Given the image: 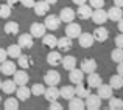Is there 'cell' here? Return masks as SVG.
I'll use <instances>...</instances> for the list:
<instances>
[{
    "instance_id": "1",
    "label": "cell",
    "mask_w": 123,
    "mask_h": 110,
    "mask_svg": "<svg viewBox=\"0 0 123 110\" xmlns=\"http://www.w3.org/2000/svg\"><path fill=\"white\" fill-rule=\"evenodd\" d=\"M90 19L93 20V23L103 25V23H106V20H108V12H106L103 8H95V9L92 11Z\"/></svg>"
},
{
    "instance_id": "2",
    "label": "cell",
    "mask_w": 123,
    "mask_h": 110,
    "mask_svg": "<svg viewBox=\"0 0 123 110\" xmlns=\"http://www.w3.org/2000/svg\"><path fill=\"white\" fill-rule=\"evenodd\" d=\"M44 82L47 85H58L61 82V74L56 72V70H48L44 76Z\"/></svg>"
},
{
    "instance_id": "3",
    "label": "cell",
    "mask_w": 123,
    "mask_h": 110,
    "mask_svg": "<svg viewBox=\"0 0 123 110\" xmlns=\"http://www.w3.org/2000/svg\"><path fill=\"white\" fill-rule=\"evenodd\" d=\"M84 104H86V107L89 110H98L101 107V98L98 95H90L89 93V96H86V102Z\"/></svg>"
},
{
    "instance_id": "4",
    "label": "cell",
    "mask_w": 123,
    "mask_h": 110,
    "mask_svg": "<svg viewBox=\"0 0 123 110\" xmlns=\"http://www.w3.org/2000/svg\"><path fill=\"white\" fill-rule=\"evenodd\" d=\"M59 20L61 22H64V23H70V22H73L75 20V17H76V12L73 11L72 8H62L59 11Z\"/></svg>"
},
{
    "instance_id": "5",
    "label": "cell",
    "mask_w": 123,
    "mask_h": 110,
    "mask_svg": "<svg viewBox=\"0 0 123 110\" xmlns=\"http://www.w3.org/2000/svg\"><path fill=\"white\" fill-rule=\"evenodd\" d=\"M44 25H45V28H47V30H50V31H56L58 28H59V25H61V20H59V17H58V16H55V14H51V16H45V22H44Z\"/></svg>"
},
{
    "instance_id": "6",
    "label": "cell",
    "mask_w": 123,
    "mask_h": 110,
    "mask_svg": "<svg viewBox=\"0 0 123 110\" xmlns=\"http://www.w3.org/2000/svg\"><path fill=\"white\" fill-rule=\"evenodd\" d=\"M81 33H83V31H81L80 23H73V22H70V23L67 25V28H66V36L70 37V39H76Z\"/></svg>"
},
{
    "instance_id": "7",
    "label": "cell",
    "mask_w": 123,
    "mask_h": 110,
    "mask_svg": "<svg viewBox=\"0 0 123 110\" xmlns=\"http://www.w3.org/2000/svg\"><path fill=\"white\" fill-rule=\"evenodd\" d=\"M44 98L47 99L48 102L59 99V88H56V85H48L44 92Z\"/></svg>"
},
{
    "instance_id": "8",
    "label": "cell",
    "mask_w": 123,
    "mask_h": 110,
    "mask_svg": "<svg viewBox=\"0 0 123 110\" xmlns=\"http://www.w3.org/2000/svg\"><path fill=\"white\" fill-rule=\"evenodd\" d=\"M93 42H95V39H93L92 33H81L78 36V44L83 48H90L93 45Z\"/></svg>"
},
{
    "instance_id": "9",
    "label": "cell",
    "mask_w": 123,
    "mask_h": 110,
    "mask_svg": "<svg viewBox=\"0 0 123 110\" xmlns=\"http://www.w3.org/2000/svg\"><path fill=\"white\" fill-rule=\"evenodd\" d=\"M92 11H93V8L90 5L83 3V5H80L78 11H76V16H78L81 20H87V19H90V16H92Z\"/></svg>"
},
{
    "instance_id": "10",
    "label": "cell",
    "mask_w": 123,
    "mask_h": 110,
    "mask_svg": "<svg viewBox=\"0 0 123 110\" xmlns=\"http://www.w3.org/2000/svg\"><path fill=\"white\" fill-rule=\"evenodd\" d=\"M19 47L22 48V50H24V48H31L34 45V37L31 36L30 33H25V34H22V36H19Z\"/></svg>"
},
{
    "instance_id": "11",
    "label": "cell",
    "mask_w": 123,
    "mask_h": 110,
    "mask_svg": "<svg viewBox=\"0 0 123 110\" xmlns=\"http://www.w3.org/2000/svg\"><path fill=\"white\" fill-rule=\"evenodd\" d=\"M69 79H70V82L72 84H80V82H83L84 81V72L81 68H72L70 70V73H69Z\"/></svg>"
},
{
    "instance_id": "12",
    "label": "cell",
    "mask_w": 123,
    "mask_h": 110,
    "mask_svg": "<svg viewBox=\"0 0 123 110\" xmlns=\"http://www.w3.org/2000/svg\"><path fill=\"white\" fill-rule=\"evenodd\" d=\"M16 96H17L19 101H28L31 96V90L27 87V84L25 85H19L16 88Z\"/></svg>"
},
{
    "instance_id": "13",
    "label": "cell",
    "mask_w": 123,
    "mask_h": 110,
    "mask_svg": "<svg viewBox=\"0 0 123 110\" xmlns=\"http://www.w3.org/2000/svg\"><path fill=\"white\" fill-rule=\"evenodd\" d=\"M45 31H47V28H45L44 23H39V22H34V23H31V28H30V34L33 37H42L45 34Z\"/></svg>"
},
{
    "instance_id": "14",
    "label": "cell",
    "mask_w": 123,
    "mask_h": 110,
    "mask_svg": "<svg viewBox=\"0 0 123 110\" xmlns=\"http://www.w3.org/2000/svg\"><path fill=\"white\" fill-rule=\"evenodd\" d=\"M97 90H98L97 95H98L101 99H109L112 96V87L109 85V84H103L101 82L98 87H97Z\"/></svg>"
},
{
    "instance_id": "15",
    "label": "cell",
    "mask_w": 123,
    "mask_h": 110,
    "mask_svg": "<svg viewBox=\"0 0 123 110\" xmlns=\"http://www.w3.org/2000/svg\"><path fill=\"white\" fill-rule=\"evenodd\" d=\"M106 12H108V19H109V20H114V22H118L123 17L122 8H120V6H115V5L111 6V8H109Z\"/></svg>"
},
{
    "instance_id": "16",
    "label": "cell",
    "mask_w": 123,
    "mask_h": 110,
    "mask_svg": "<svg viewBox=\"0 0 123 110\" xmlns=\"http://www.w3.org/2000/svg\"><path fill=\"white\" fill-rule=\"evenodd\" d=\"M92 36H93V39H95L97 42H106V40H108V37H109V31L101 25V27H98L92 33Z\"/></svg>"
},
{
    "instance_id": "17",
    "label": "cell",
    "mask_w": 123,
    "mask_h": 110,
    "mask_svg": "<svg viewBox=\"0 0 123 110\" xmlns=\"http://www.w3.org/2000/svg\"><path fill=\"white\" fill-rule=\"evenodd\" d=\"M61 60H62V56H61L59 51H50L47 54V64L51 67H58L61 65Z\"/></svg>"
},
{
    "instance_id": "18",
    "label": "cell",
    "mask_w": 123,
    "mask_h": 110,
    "mask_svg": "<svg viewBox=\"0 0 123 110\" xmlns=\"http://www.w3.org/2000/svg\"><path fill=\"white\" fill-rule=\"evenodd\" d=\"M16 72V64L12 60H3L0 65V73H3L5 76H11Z\"/></svg>"
},
{
    "instance_id": "19",
    "label": "cell",
    "mask_w": 123,
    "mask_h": 110,
    "mask_svg": "<svg viewBox=\"0 0 123 110\" xmlns=\"http://www.w3.org/2000/svg\"><path fill=\"white\" fill-rule=\"evenodd\" d=\"M81 70L84 73H92V72H95L97 70V62H95V59H90V57H87V59H83L81 60Z\"/></svg>"
},
{
    "instance_id": "20",
    "label": "cell",
    "mask_w": 123,
    "mask_h": 110,
    "mask_svg": "<svg viewBox=\"0 0 123 110\" xmlns=\"http://www.w3.org/2000/svg\"><path fill=\"white\" fill-rule=\"evenodd\" d=\"M12 81H14L17 85H25V84L30 81V76H28V73L25 72V70H20V72L16 70L14 72V79Z\"/></svg>"
},
{
    "instance_id": "21",
    "label": "cell",
    "mask_w": 123,
    "mask_h": 110,
    "mask_svg": "<svg viewBox=\"0 0 123 110\" xmlns=\"http://www.w3.org/2000/svg\"><path fill=\"white\" fill-rule=\"evenodd\" d=\"M48 3L45 2V0H41V2H36L33 6L34 9V14L36 16H47V11H48Z\"/></svg>"
},
{
    "instance_id": "22",
    "label": "cell",
    "mask_w": 123,
    "mask_h": 110,
    "mask_svg": "<svg viewBox=\"0 0 123 110\" xmlns=\"http://www.w3.org/2000/svg\"><path fill=\"white\" fill-rule=\"evenodd\" d=\"M101 82L103 81H101V76H100V74H97L95 72L89 73V76H87V87H89V88H97Z\"/></svg>"
},
{
    "instance_id": "23",
    "label": "cell",
    "mask_w": 123,
    "mask_h": 110,
    "mask_svg": "<svg viewBox=\"0 0 123 110\" xmlns=\"http://www.w3.org/2000/svg\"><path fill=\"white\" fill-rule=\"evenodd\" d=\"M84 107H86V104H84L83 98H80V96H73V98L69 99V109L70 110H83Z\"/></svg>"
},
{
    "instance_id": "24",
    "label": "cell",
    "mask_w": 123,
    "mask_h": 110,
    "mask_svg": "<svg viewBox=\"0 0 123 110\" xmlns=\"http://www.w3.org/2000/svg\"><path fill=\"white\" fill-rule=\"evenodd\" d=\"M56 47L59 48L61 51H69V50H72V39L67 37V36H62L61 39H58Z\"/></svg>"
},
{
    "instance_id": "25",
    "label": "cell",
    "mask_w": 123,
    "mask_h": 110,
    "mask_svg": "<svg viewBox=\"0 0 123 110\" xmlns=\"http://www.w3.org/2000/svg\"><path fill=\"white\" fill-rule=\"evenodd\" d=\"M16 88H17V84H16L12 79H6V81H3V82H2V90L6 93V95L14 93Z\"/></svg>"
},
{
    "instance_id": "26",
    "label": "cell",
    "mask_w": 123,
    "mask_h": 110,
    "mask_svg": "<svg viewBox=\"0 0 123 110\" xmlns=\"http://www.w3.org/2000/svg\"><path fill=\"white\" fill-rule=\"evenodd\" d=\"M59 96H62L64 99H70L75 96V87L72 85H64L59 88Z\"/></svg>"
},
{
    "instance_id": "27",
    "label": "cell",
    "mask_w": 123,
    "mask_h": 110,
    "mask_svg": "<svg viewBox=\"0 0 123 110\" xmlns=\"http://www.w3.org/2000/svg\"><path fill=\"white\" fill-rule=\"evenodd\" d=\"M109 85L112 87V90H120V88H123V76H120V74H114V76H111Z\"/></svg>"
},
{
    "instance_id": "28",
    "label": "cell",
    "mask_w": 123,
    "mask_h": 110,
    "mask_svg": "<svg viewBox=\"0 0 123 110\" xmlns=\"http://www.w3.org/2000/svg\"><path fill=\"white\" fill-rule=\"evenodd\" d=\"M42 44H44L47 48H56L58 39L55 37L53 34H44V36H42Z\"/></svg>"
},
{
    "instance_id": "29",
    "label": "cell",
    "mask_w": 123,
    "mask_h": 110,
    "mask_svg": "<svg viewBox=\"0 0 123 110\" xmlns=\"http://www.w3.org/2000/svg\"><path fill=\"white\" fill-rule=\"evenodd\" d=\"M6 53H8V56L9 57H12V59H17L19 56L22 54V48L19 47V44H12V45H9L8 48H6Z\"/></svg>"
},
{
    "instance_id": "30",
    "label": "cell",
    "mask_w": 123,
    "mask_h": 110,
    "mask_svg": "<svg viewBox=\"0 0 123 110\" xmlns=\"http://www.w3.org/2000/svg\"><path fill=\"white\" fill-rule=\"evenodd\" d=\"M5 33L9 34V36L19 34V23L17 22H6L5 23Z\"/></svg>"
},
{
    "instance_id": "31",
    "label": "cell",
    "mask_w": 123,
    "mask_h": 110,
    "mask_svg": "<svg viewBox=\"0 0 123 110\" xmlns=\"http://www.w3.org/2000/svg\"><path fill=\"white\" fill-rule=\"evenodd\" d=\"M61 65L64 67V70H72V68H75L76 67V59L73 56H66L62 60H61Z\"/></svg>"
},
{
    "instance_id": "32",
    "label": "cell",
    "mask_w": 123,
    "mask_h": 110,
    "mask_svg": "<svg viewBox=\"0 0 123 110\" xmlns=\"http://www.w3.org/2000/svg\"><path fill=\"white\" fill-rule=\"evenodd\" d=\"M89 87L87 85H83V82H80V84H76V87H75V95L76 96H80V98H86V96H89Z\"/></svg>"
},
{
    "instance_id": "33",
    "label": "cell",
    "mask_w": 123,
    "mask_h": 110,
    "mask_svg": "<svg viewBox=\"0 0 123 110\" xmlns=\"http://www.w3.org/2000/svg\"><path fill=\"white\" fill-rule=\"evenodd\" d=\"M109 109L111 110H122L123 109V101L118 98H109Z\"/></svg>"
},
{
    "instance_id": "34",
    "label": "cell",
    "mask_w": 123,
    "mask_h": 110,
    "mask_svg": "<svg viewBox=\"0 0 123 110\" xmlns=\"http://www.w3.org/2000/svg\"><path fill=\"white\" fill-rule=\"evenodd\" d=\"M5 109L6 110H17L19 109V99L17 98H8L5 101Z\"/></svg>"
},
{
    "instance_id": "35",
    "label": "cell",
    "mask_w": 123,
    "mask_h": 110,
    "mask_svg": "<svg viewBox=\"0 0 123 110\" xmlns=\"http://www.w3.org/2000/svg\"><path fill=\"white\" fill-rule=\"evenodd\" d=\"M111 59L114 60V62H122L123 60V48H115V50H112V53H111Z\"/></svg>"
},
{
    "instance_id": "36",
    "label": "cell",
    "mask_w": 123,
    "mask_h": 110,
    "mask_svg": "<svg viewBox=\"0 0 123 110\" xmlns=\"http://www.w3.org/2000/svg\"><path fill=\"white\" fill-rule=\"evenodd\" d=\"M11 6L8 5V3H3V5H0V17L2 19H8L9 16H11Z\"/></svg>"
},
{
    "instance_id": "37",
    "label": "cell",
    "mask_w": 123,
    "mask_h": 110,
    "mask_svg": "<svg viewBox=\"0 0 123 110\" xmlns=\"http://www.w3.org/2000/svg\"><path fill=\"white\" fill-rule=\"evenodd\" d=\"M31 95H34V96H42L44 95V92H45V85H42V84H34L33 87H31Z\"/></svg>"
},
{
    "instance_id": "38",
    "label": "cell",
    "mask_w": 123,
    "mask_h": 110,
    "mask_svg": "<svg viewBox=\"0 0 123 110\" xmlns=\"http://www.w3.org/2000/svg\"><path fill=\"white\" fill-rule=\"evenodd\" d=\"M17 59H19V62H17V64H19V65H20L24 70H25V68H30V65H31V59H30L28 56H25V54H20Z\"/></svg>"
},
{
    "instance_id": "39",
    "label": "cell",
    "mask_w": 123,
    "mask_h": 110,
    "mask_svg": "<svg viewBox=\"0 0 123 110\" xmlns=\"http://www.w3.org/2000/svg\"><path fill=\"white\" fill-rule=\"evenodd\" d=\"M89 5L92 6L93 9L95 8H103V6H105V0H89Z\"/></svg>"
},
{
    "instance_id": "40",
    "label": "cell",
    "mask_w": 123,
    "mask_h": 110,
    "mask_svg": "<svg viewBox=\"0 0 123 110\" xmlns=\"http://www.w3.org/2000/svg\"><path fill=\"white\" fill-rule=\"evenodd\" d=\"M20 3L25 6V8H33L34 3H36V0H20Z\"/></svg>"
},
{
    "instance_id": "41",
    "label": "cell",
    "mask_w": 123,
    "mask_h": 110,
    "mask_svg": "<svg viewBox=\"0 0 123 110\" xmlns=\"http://www.w3.org/2000/svg\"><path fill=\"white\" fill-rule=\"evenodd\" d=\"M61 109H62V105L58 102V99H56V101H51V102H50V110H61Z\"/></svg>"
},
{
    "instance_id": "42",
    "label": "cell",
    "mask_w": 123,
    "mask_h": 110,
    "mask_svg": "<svg viewBox=\"0 0 123 110\" xmlns=\"http://www.w3.org/2000/svg\"><path fill=\"white\" fill-rule=\"evenodd\" d=\"M115 45H117L118 48H123V33H120L115 37Z\"/></svg>"
},
{
    "instance_id": "43",
    "label": "cell",
    "mask_w": 123,
    "mask_h": 110,
    "mask_svg": "<svg viewBox=\"0 0 123 110\" xmlns=\"http://www.w3.org/2000/svg\"><path fill=\"white\" fill-rule=\"evenodd\" d=\"M6 57H8V53H6V50L0 48V64H2L3 60H6Z\"/></svg>"
},
{
    "instance_id": "44",
    "label": "cell",
    "mask_w": 123,
    "mask_h": 110,
    "mask_svg": "<svg viewBox=\"0 0 123 110\" xmlns=\"http://www.w3.org/2000/svg\"><path fill=\"white\" fill-rule=\"evenodd\" d=\"M117 73L120 74V76H123V60H122V62H118V67H117Z\"/></svg>"
},
{
    "instance_id": "45",
    "label": "cell",
    "mask_w": 123,
    "mask_h": 110,
    "mask_svg": "<svg viewBox=\"0 0 123 110\" xmlns=\"http://www.w3.org/2000/svg\"><path fill=\"white\" fill-rule=\"evenodd\" d=\"M6 3H8V5L12 8V6H16L17 3H20V0H6Z\"/></svg>"
},
{
    "instance_id": "46",
    "label": "cell",
    "mask_w": 123,
    "mask_h": 110,
    "mask_svg": "<svg viewBox=\"0 0 123 110\" xmlns=\"http://www.w3.org/2000/svg\"><path fill=\"white\" fill-rule=\"evenodd\" d=\"M114 5H115V6H120V8H123V0H114Z\"/></svg>"
},
{
    "instance_id": "47",
    "label": "cell",
    "mask_w": 123,
    "mask_h": 110,
    "mask_svg": "<svg viewBox=\"0 0 123 110\" xmlns=\"http://www.w3.org/2000/svg\"><path fill=\"white\" fill-rule=\"evenodd\" d=\"M72 2L75 3V5H78V6H80V5H83V3H86L87 0H72Z\"/></svg>"
},
{
    "instance_id": "48",
    "label": "cell",
    "mask_w": 123,
    "mask_h": 110,
    "mask_svg": "<svg viewBox=\"0 0 123 110\" xmlns=\"http://www.w3.org/2000/svg\"><path fill=\"white\" fill-rule=\"evenodd\" d=\"M118 30H120V33H123V17L118 20Z\"/></svg>"
},
{
    "instance_id": "49",
    "label": "cell",
    "mask_w": 123,
    "mask_h": 110,
    "mask_svg": "<svg viewBox=\"0 0 123 110\" xmlns=\"http://www.w3.org/2000/svg\"><path fill=\"white\" fill-rule=\"evenodd\" d=\"M45 2H47V3H48V5H55V3H56V2H58V0H45Z\"/></svg>"
},
{
    "instance_id": "50",
    "label": "cell",
    "mask_w": 123,
    "mask_h": 110,
    "mask_svg": "<svg viewBox=\"0 0 123 110\" xmlns=\"http://www.w3.org/2000/svg\"><path fill=\"white\" fill-rule=\"evenodd\" d=\"M0 88H2V81H0Z\"/></svg>"
},
{
    "instance_id": "51",
    "label": "cell",
    "mask_w": 123,
    "mask_h": 110,
    "mask_svg": "<svg viewBox=\"0 0 123 110\" xmlns=\"http://www.w3.org/2000/svg\"><path fill=\"white\" fill-rule=\"evenodd\" d=\"M0 102H2V98H0Z\"/></svg>"
}]
</instances>
